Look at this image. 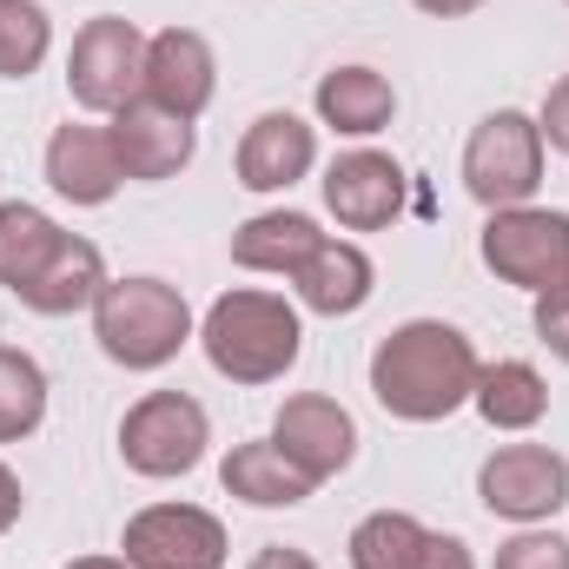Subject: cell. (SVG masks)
<instances>
[{"label":"cell","mask_w":569,"mask_h":569,"mask_svg":"<svg viewBox=\"0 0 569 569\" xmlns=\"http://www.w3.org/2000/svg\"><path fill=\"white\" fill-rule=\"evenodd\" d=\"M490 569H569V537L557 530H517L510 543H497Z\"/></svg>","instance_id":"cell-26"},{"label":"cell","mask_w":569,"mask_h":569,"mask_svg":"<svg viewBox=\"0 0 569 569\" xmlns=\"http://www.w3.org/2000/svg\"><path fill=\"white\" fill-rule=\"evenodd\" d=\"M311 100H318V120H325L331 133H345V140H371V133H385L391 113H398V87H391L378 67H331Z\"/></svg>","instance_id":"cell-18"},{"label":"cell","mask_w":569,"mask_h":569,"mask_svg":"<svg viewBox=\"0 0 569 569\" xmlns=\"http://www.w3.org/2000/svg\"><path fill=\"white\" fill-rule=\"evenodd\" d=\"M418 569H477V557H470V543H463V537L430 530L425 550H418Z\"/></svg>","instance_id":"cell-29"},{"label":"cell","mask_w":569,"mask_h":569,"mask_svg":"<svg viewBox=\"0 0 569 569\" xmlns=\"http://www.w3.org/2000/svg\"><path fill=\"white\" fill-rule=\"evenodd\" d=\"M418 13H430V20H463V13H477L483 0H411Z\"/></svg>","instance_id":"cell-32"},{"label":"cell","mask_w":569,"mask_h":569,"mask_svg":"<svg viewBox=\"0 0 569 569\" xmlns=\"http://www.w3.org/2000/svg\"><path fill=\"white\" fill-rule=\"evenodd\" d=\"M53 47V20L40 0H0V80H27Z\"/></svg>","instance_id":"cell-25"},{"label":"cell","mask_w":569,"mask_h":569,"mask_svg":"<svg viewBox=\"0 0 569 569\" xmlns=\"http://www.w3.org/2000/svg\"><path fill=\"white\" fill-rule=\"evenodd\" d=\"M537 338H543V345H550V351L569 365V284H563V291H543V298H537Z\"/></svg>","instance_id":"cell-27"},{"label":"cell","mask_w":569,"mask_h":569,"mask_svg":"<svg viewBox=\"0 0 569 569\" xmlns=\"http://www.w3.org/2000/svg\"><path fill=\"white\" fill-rule=\"evenodd\" d=\"M477 497L490 517L503 523H550L557 510L569 503V463L550 450V443H503L483 457L477 470Z\"/></svg>","instance_id":"cell-8"},{"label":"cell","mask_w":569,"mask_h":569,"mask_svg":"<svg viewBox=\"0 0 569 569\" xmlns=\"http://www.w3.org/2000/svg\"><path fill=\"white\" fill-rule=\"evenodd\" d=\"M93 338L120 371H159L192 345V305L166 279H107L93 305Z\"/></svg>","instance_id":"cell-3"},{"label":"cell","mask_w":569,"mask_h":569,"mask_svg":"<svg viewBox=\"0 0 569 569\" xmlns=\"http://www.w3.org/2000/svg\"><path fill=\"white\" fill-rule=\"evenodd\" d=\"M199 345H206L219 378H232V385H279L298 365V351H305V325H298L291 298L239 284V291L212 298V311L199 325Z\"/></svg>","instance_id":"cell-2"},{"label":"cell","mask_w":569,"mask_h":569,"mask_svg":"<svg viewBox=\"0 0 569 569\" xmlns=\"http://www.w3.org/2000/svg\"><path fill=\"white\" fill-rule=\"evenodd\" d=\"M537 186H543V133H537V120L517 113V107L477 120V133L463 140V192L483 212H503V206H530Z\"/></svg>","instance_id":"cell-5"},{"label":"cell","mask_w":569,"mask_h":569,"mask_svg":"<svg viewBox=\"0 0 569 569\" xmlns=\"http://www.w3.org/2000/svg\"><path fill=\"white\" fill-rule=\"evenodd\" d=\"M318 246H325V232H318L311 212H259V219H246V226L232 232V266L291 279Z\"/></svg>","instance_id":"cell-20"},{"label":"cell","mask_w":569,"mask_h":569,"mask_svg":"<svg viewBox=\"0 0 569 569\" xmlns=\"http://www.w3.org/2000/svg\"><path fill=\"white\" fill-rule=\"evenodd\" d=\"M107 140H113V159H120V172L127 179H172V172H186L192 166V120H179V113H166V107H152V100H133V107H120L113 120H107Z\"/></svg>","instance_id":"cell-13"},{"label":"cell","mask_w":569,"mask_h":569,"mask_svg":"<svg viewBox=\"0 0 569 569\" xmlns=\"http://www.w3.org/2000/svg\"><path fill=\"white\" fill-rule=\"evenodd\" d=\"M483 266L503 284L543 298V291H563L569 284V212L557 206H503L483 219V239H477Z\"/></svg>","instance_id":"cell-4"},{"label":"cell","mask_w":569,"mask_h":569,"mask_svg":"<svg viewBox=\"0 0 569 569\" xmlns=\"http://www.w3.org/2000/svg\"><path fill=\"white\" fill-rule=\"evenodd\" d=\"M246 569H318V563H311L305 550H291V543H266V550H259Z\"/></svg>","instance_id":"cell-31"},{"label":"cell","mask_w":569,"mask_h":569,"mask_svg":"<svg viewBox=\"0 0 569 569\" xmlns=\"http://www.w3.org/2000/svg\"><path fill=\"white\" fill-rule=\"evenodd\" d=\"M120 159H113V140L107 127H60L47 140V186L73 206H107L120 192Z\"/></svg>","instance_id":"cell-17"},{"label":"cell","mask_w":569,"mask_h":569,"mask_svg":"<svg viewBox=\"0 0 569 569\" xmlns=\"http://www.w3.org/2000/svg\"><path fill=\"white\" fill-rule=\"evenodd\" d=\"M20 510H27V490H20V477H13V470L0 463V537H7L13 523H20Z\"/></svg>","instance_id":"cell-30"},{"label":"cell","mask_w":569,"mask_h":569,"mask_svg":"<svg viewBox=\"0 0 569 569\" xmlns=\"http://www.w3.org/2000/svg\"><path fill=\"white\" fill-rule=\"evenodd\" d=\"M219 93V60H212V40L192 33V27H159L146 40V100L179 113V120H199Z\"/></svg>","instance_id":"cell-12"},{"label":"cell","mask_w":569,"mask_h":569,"mask_svg":"<svg viewBox=\"0 0 569 569\" xmlns=\"http://www.w3.org/2000/svg\"><path fill=\"white\" fill-rule=\"evenodd\" d=\"M470 405L483 411V425L490 430H537L543 425V411H550V385H543L537 365H523V358H497V365L477 371Z\"/></svg>","instance_id":"cell-21"},{"label":"cell","mask_w":569,"mask_h":569,"mask_svg":"<svg viewBox=\"0 0 569 569\" xmlns=\"http://www.w3.org/2000/svg\"><path fill=\"white\" fill-rule=\"evenodd\" d=\"M318 186H325V206L345 232H385L405 212V166L391 152H371V146L338 152Z\"/></svg>","instance_id":"cell-11"},{"label":"cell","mask_w":569,"mask_h":569,"mask_svg":"<svg viewBox=\"0 0 569 569\" xmlns=\"http://www.w3.org/2000/svg\"><path fill=\"white\" fill-rule=\"evenodd\" d=\"M67 93H73V107L107 113V120L146 100V33L120 13H93L67 53Z\"/></svg>","instance_id":"cell-6"},{"label":"cell","mask_w":569,"mask_h":569,"mask_svg":"<svg viewBox=\"0 0 569 569\" xmlns=\"http://www.w3.org/2000/svg\"><path fill=\"white\" fill-rule=\"evenodd\" d=\"M40 418H47V371L27 351L0 345V443L33 437Z\"/></svg>","instance_id":"cell-24"},{"label":"cell","mask_w":569,"mask_h":569,"mask_svg":"<svg viewBox=\"0 0 569 569\" xmlns=\"http://www.w3.org/2000/svg\"><path fill=\"white\" fill-rule=\"evenodd\" d=\"M206 443H212V418L186 391H146L140 405L120 418V457H127L133 477H152V483L199 470Z\"/></svg>","instance_id":"cell-7"},{"label":"cell","mask_w":569,"mask_h":569,"mask_svg":"<svg viewBox=\"0 0 569 569\" xmlns=\"http://www.w3.org/2000/svg\"><path fill=\"white\" fill-rule=\"evenodd\" d=\"M291 284H298V305H305V311H318V318H351V311L371 305L378 272H371L365 246H351V239H325V246L291 272Z\"/></svg>","instance_id":"cell-16"},{"label":"cell","mask_w":569,"mask_h":569,"mask_svg":"<svg viewBox=\"0 0 569 569\" xmlns=\"http://www.w3.org/2000/svg\"><path fill=\"white\" fill-rule=\"evenodd\" d=\"M60 226L40 212V206H27V199H7L0 206V284L7 291H20V284L33 279L53 252H60Z\"/></svg>","instance_id":"cell-22"},{"label":"cell","mask_w":569,"mask_h":569,"mask_svg":"<svg viewBox=\"0 0 569 569\" xmlns=\"http://www.w3.org/2000/svg\"><path fill=\"white\" fill-rule=\"evenodd\" d=\"M219 483H226V497H239V503H252V510H291V503H305V497L318 490L272 437L232 443V457L219 463Z\"/></svg>","instance_id":"cell-19"},{"label":"cell","mask_w":569,"mask_h":569,"mask_svg":"<svg viewBox=\"0 0 569 569\" xmlns=\"http://www.w3.org/2000/svg\"><path fill=\"white\" fill-rule=\"evenodd\" d=\"M477 371H483V358H477V345L457 325L411 318L371 351V398L398 425H443L450 411L470 405Z\"/></svg>","instance_id":"cell-1"},{"label":"cell","mask_w":569,"mask_h":569,"mask_svg":"<svg viewBox=\"0 0 569 569\" xmlns=\"http://www.w3.org/2000/svg\"><path fill=\"white\" fill-rule=\"evenodd\" d=\"M100 291H107V259H100V246L80 239V232H67L60 252L20 284L13 298H20L27 311H40V318H67V311H93Z\"/></svg>","instance_id":"cell-15"},{"label":"cell","mask_w":569,"mask_h":569,"mask_svg":"<svg viewBox=\"0 0 569 569\" xmlns=\"http://www.w3.org/2000/svg\"><path fill=\"white\" fill-rule=\"evenodd\" d=\"M272 443L311 483H325V477L351 470V457H358V418L338 398H325V391H298V398H284L279 418H272Z\"/></svg>","instance_id":"cell-10"},{"label":"cell","mask_w":569,"mask_h":569,"mask_svg":"<svg viewBox=\"0 0 569 569\" xmlns=\"http://www.w3.org/2000/svg\"><path fill=\"white\" fill-rule=\"evenodd\" d=\"M318 166V127L298 113H259L239 140V186L246 192H284Z\"/></svg>","instance_id":"cell-14"},{"label":"cell","mask_w":569,"mask_h":569,"mask_svg":"<svg viewBox=\"0 0 569 569\" xmlns=\"http://www.w3.org/2000/svg\"><path fill=\"white\" fill-rule=\"evenodd\" d=\"M425 523L411 510H371L358 530H351V569H418V550H425Z\"/></svg>","instance_id":"cell-23"},{"label":"cell","mask_w":569,"mask_h":569,"mask_svg":"<svg viewBox=\"0 0 569 569\" xmlns=\"http://www.w3.org/2000/svg\"><path fill=\"white\" fill-rule=\"evenodd\" d=\"M226 523L199 503H152L127 517L120 557L133 569H226Z\"/></svg>","instance_id":"cell-9"},{"label":"cell","mask_w":569,"mask_h":569,"mask_svg":"<svg viewBox=\"0 0 569 569\" xmlns=\"http://www.w3.org/2000/svg\"><path fill=\"white\" fill-rule=\"evenodd\" d=\"M537 133H543V146L550 152H563L569 159V73L543 93V113H537Z\"/></svg>","instance_id":"cell-28"},{"label":"cell","mask_w":569,"mask_h":569,"mask_svg":"<svg viewBox=\"0 0 569 569\" xmlns=\"http://www.w3.org/2000/svg\"><path fill=\"white\" fill-rule=\"evenodd\" d=\"M67 569H133L127 557H73Z\"/></svg>","instance_id":"cell-33"}]
</instances>
